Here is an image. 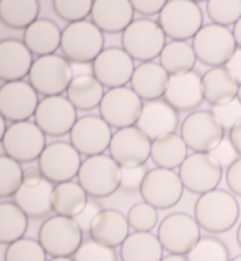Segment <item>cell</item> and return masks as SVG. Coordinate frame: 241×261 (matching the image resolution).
Listing matches in <instances>:
<instances>
[{
    "label": "cell",
    "instance_id": "cell-1",
    "mask_svg": "<svg viewBox=\"0 0 241 261\" xmlns=\"http://www.w3.org/2000/svg\"><path fill=\"white\" fill-rule=\"evenodd\" d=\"M239 217V204L235 196L223 191L214 190L202 194L196 201L194 219L200 228L208 233H225L231 230Z\"/></svg>",
    "mask_w": 241,
    "mask_h": 261
},
{
    "label": "cell",
    "instance_id": "cell-2",
    "mask_svg": "<svg viewBox=\"0 0 241 261\" xmlns=\"http://www.w3.org/2000/svg\"><path fill=\"white\" fill-rule=\"evenodd\" d=\"M61 49L72 64H93L104 51V35L90 20L72 23L62 30Z\"/></svg>",
    "mask_w": 241,
    "mask_h": 261
},
{
    "label": "cell",
    "instance_id": "cell-3",
    "mask_svg": "<svg viewBox=\"0 0 241 261\" xmlns=\"http://www.w3.org/2000/svg\"><path fill=\"white\" fill-rule=\"evenodd\" d=\"M120 43L134 61H139L140 64L154 62L166 46V35L158 21L139 18L134 20L131 27L123 33Z\"/></svg>",
    "mask_w": 241,
    "mask_h": 261
},
{
    "label": "cell",
    "instance_id": "cell-4",
    "mask_svg": "<svg viewBox=\"0 0 241 261\" xmlns=\"http://www.w3.org/2000/svg\"><path fill=\"white\" fill-rule=\"evenodd\" d=\"M38 242L52 258L74 256L83 243V232L75 219L54 216L46 219L39 227Z\"/></svg>",
    "mask_w": 241,
    "mask_h": 261
},
{
    "label": "cell",
    "instance_id": "cell-5",
    "mask_svg": "<svg viewBox=\"0 0 241 261\" xmlns=\"http://www.w3.org/2000/svg\"><path fill=\"white\" fill-rule=\"evenodd\" d=\"M77 178L90 198H109L120 190V167L114 159L104 153L86 157Z\"/></svg>",
    "mask_w": 241,
    "mask_h": 261
},
{
    "label": "cell",
    "instance_id": "cell-6",
    "mask_svg": "<svg viewBox=\"0 0 241 261\" xmlns=\"http://www.w3.org/2000/svg\"><path fill=\"white\" fill-rule=\"evenodd\" d=\"M204 15L197 2L191 0H171L166 2L158 15V24L163 33L174 41L194 39L204 27Z\"/></svg>",
    "mask_w": 241,
    "mask_h": 261
},
{
    "label": "cell",
    "instance_id": "cell-7",
    "mask_svg": "<svg viewBox=\"0 0 241 261\" xmlns=\"http://www.w3.org/2000/svg\"><path fill=\"white\" fill-rule=\"evenodd\" d=\"M192 49L202 64L210 65V67H222V65H227L238 47L230 28L208 23L204 24L192 39Z\"/></svg>",
    "mask_w": 241,
    "mask_h": 261
},
{
    "label": "cell",
    "instance_id": "cell-8",
    "mask_svg": "<svg viewBox=\"0 0 241 261\" xmlns=\"http://www.w3.org/2000/svg\"><path fill=\"white\" fill-rule=\"evenodd\" d=\"M55 186L49 179L44 178L39 168L25 170V178L17 194L13 196V202L31 219L47 217L52 211Z\"/></svg>",
    "mask_w": 241,
    "mask_h": 261
},
{
    "label": "cell",
    "instance_id": "cell-9",
    "mask_svg": "<svg viewBox=\"0 0 241 261\" xmlns=\"http://www.w3.org/2000/svg\"><path fill=\"white\" fill-rule=\"evenodd\" d=\"M29 84L38 93L46 96H59L67 92L70 82L74 80L72 64L66 57L51 54L38 57L29 72Z\"/></svg>",
    "mask_w": 241,
    "mask_h": 261
},
{
    "label": "cell",
    "instance_id": "cell-10",
    "mask_svg": "<svg viewBox=\"0 0 241 261\" xmlns=\"http://www.w3.org/2000/svg\"><path fill=\"white\" fill-rule=\"evenodd\" d=\"M46 147V134L31 121L12 122L2 137L4 155L20 163L39 160Z\"/></svg>",
    "mask_w": 241,
    "mask_h": 261
},
{
    "label": "cell",
    "instance_id": "cell-11",
    "mask_svg": "<svg viewBox=\"0 0 241 261\" xmlns=\"http://www.w3.org/2000/svg\"><path fill=\"white\" fill-rule=\"evenodd\" d=\"M157 237L170 255H188L200 240V227L192 216L174 212L158 224Z\"/></svg>",
    "mask_w": 241,
    "mask_h": 261
},
{
    "label": "cell",
    "instance_id": "cell-12",
    "mask_svg": "<svg viewBox=\"0 0 241 261\" xmlns=\"http://www.w3.org/2000/svg\"><path fill=\"white\" fill-rule=\"evenodd\" d=\"M225 129L212 111H194L183 121L181 137L194 153H208L223 142Z\"/></svg>",
    "mask_w": 241,
    "mask_h": 261
},
{
    "label": "cell",
    "instance_id": "cell-13",
    "mask_svg": "<svg viewBox=\"0 0 241 261\" xmlns=\"http://www.w3.org/2000/svg\"><path fill=\"white\" fill-rule=\"evenodd\" d=\"M143 110L142 98L129 87L112 88L104 93L100 105V116L111 127L124 129L137 126Z\"/></svg>",
    "mask_w": 241,
    "mask_h": 261
},
{
    "label": "cell",
    "instance_id": "cell-14",
    "mask_svg": "<svg viewBox=\"0 0 241 261\" xmlns=\"http://www.w3.org/2000/svg\"><path fill=\"white\" fill-rule=\"evenodd\" d=\"M80 152L69 142H52L38 160V168L54 185L72 181L82 167Z\"/></svg>",
    "mask_w": 241,
    "mask_h": 261
},
{
    "label": "cell",
    "instance_id": "cell-15",
    "mask_svg": "<svg viewBox=\"0 0 241 261\" xmlns=\"http://www.w3.org/2000/svg\"><path fill=\"white\" fill-rule=\"evenodd\" d=\"M184 186L179 175L173 170L154 168L143 179L140 196L155 209H171L183 198Z\"/></svg>",
    "mask_w": 241,
    "mask_h": 261
},
{
    "label": "cell",
    "instance_id": "cell-16",
    "mask_svg": "<svg viewBox=\"0 0 241 261\" xmlns=\"http://www.w3.org/2000/svg\"><path fill=\"white\" fill-rule=\"evenodd\" d=\"M78 121L77 108L66 96H46L39 101L35 114V122L46 136L62 137L70 134Z\"/></svg>",
    "mask_w": 241,
    "mask_h": 261
},
{
    "label": "cell",
    "instance_id": "cell-17",
    "mask_svg": "<svg viewBox=\"0 0 241 261\" xmlns=\"http://www.w3.org/2000/svg\"><path fill=\"white\" fill-rule=\"evenodd\" d=\"M223 170L208 153H191L179 167V178L184 190L202 196L217 190L222 181Z\"/></svg>",
    "mask_w": 241,
    "mask_h": 261
},
{
    "label": "cell",
    "instance_id": "cell-18",
    "mask_svg": "<svg viewBox=\"0 0 241 261\" xmlns=\"http://www.w3.org/2000/svg\"><path fill=\"white\" fill-rule=\"evenodd\" d=\"M109 153L120 168L142 167L152 155V141L137 126L117 129L112 134Z\"/></svg>",
    "mask_w": 241,
    "mask_h": 261
},
{
    "label": "cell",
    "instance_id": "cell-19",
    "mask_svg": "<svg viewBox=\"0 0 241 261\" xmlns=\"http://www.w3.org/2000/svg\"><path fill=\"white\" fill-rule=\"evenodd\" d=\"M69 136L70 144L80 152V155L86 157L103 155L104 150H109L112 139L111 126L101 116H93V114L78 118Z\"/></svg>",
    "mask_w": 241,
    "mask_h": 261
},
{
    "label": "cell",
    "instance_id": "cell-20",
    "mask_svg": "<svg viewBox=\"0 0 241 261\" xmlns=\"http://www.w3.org/2000/svg\"><path fill=\"white\" fill-rule=\"evenodd\" d=\"M39 106L38 92L28 82H9L0 90V113L5 121L23 122L36 114Z\"/></svg>",
    "mask_w": 241,
    "mask_h": 261
},
{
    "label": "cell",
    "instance_id": "cell-21",
    "mask_svg": "<svg viewBox=\"0 0 241 261\" xmlns=\"http://www.w3.org/2000/svg\"><path fill=\"white\" fill-rule=\"evenodd\" d=\"M93 75L100 80L103 87L120 88L132 80L135 72L134 59L123 47H108L96 57L92 64Z\"/></svg>",
    "mask_w": 241,
    "mask_h": 261
},
{
    "label": "cell",
    "instance_id": "cell-22",
    "mask_svg": "<svg viewBox=\"0 0 241 261\" xmlns=\"http://www.w3.org/2000/svg\"><path fill=\"white\" fill-rule=\"evenodd\" d=\"M137 127L152 142L160 137L174 134L179 127V114L166 100H154L143 103Z\"/></svg>",
    "mask_w": 241,
    "mask_h": 261
},
{
    "label": "cell",
    "instance_id": "cell-23",
    "mask_svg": "<svg viewBox=\"0 0 241 261\" xmlns=\"http://www.w3.org/2000/svg\"><path fill=\"white\" fill-rule=\"evenodd\" d=\"M165 100L176 111H192L199 108L204 101L202 75L197 70L170 75Z\"/></svg>",
    "mask_w": 241,
    "mask_h": 261
},
{
    "label": "cell",
    "instance_id": "cell-24",
    "mask_svg": "<svg viewBox=\"0 0 241 261\" xmlns=\"http://www.w3.org/2000/svg\"><path fill=\"white\" fill-rule=\"evenodd\" d=\"M33 64V54L23 41L9 38L0 43V79L5 84L20 82L29 75Z\"/></svg>",
    "mask_w": 241,
    "mask_h": 261
},
{
    "label": "cell",
    "instance_id": "cell-25",
    "mask_svg": "<svg viewBox=\"0 0 241 261\" xmlns=\"http://www.w3.org/2000/svg\"><path fill=\"white\" fill-rule=\"evenodd\" d=\"M134 8L126 0H96L93 2L92 21L103 33H124L134 21Z\"/></svg>",
    "mask_w": 241,
    "mask_h": 261
},
{
    "label": "cell",
    "instance_id": "cell-26",
    "mask_svg": "<svg viewBox=\"0 0 241 261\" xmlns=\"http://www.w3.org/2000/svg\"><path fill=\"white\" fill-rule=\"evenodd\" d=\"M168 82H170V73L162 65L155 61L143 62L139 67H135L131 80V88L142 100L154 101L162 100V96H165Z\"/></svg>",
    "mask_w": 241,
    "mask_h": 261
},
{
    "label": "cell",
    "instance_id": "cell-27",
    "mask_svg": "<svg viewBox=\"0 0 241 261\" xmlns=\"http://www.w3.org/2000/svg\"><path fill=\"white\" fill-rule=\"evenodd\" d=\"M129 220L116 209H104L101 214L95 219L90 228L92 240H96L111 248L120 247L129 237Z\"/></svg>",
    "mask_w": 241,
    "mask_h": 261
},
{
    "label": "cell",
    "instance_id": "cell-28",
    "mask_svg": "<svg viewBox=\"0 0 241 261\" xmlns=\"http://www.w3.org/2000/svg\"><path fill=\"white\" fill-rule=\"evenodd\" d=\"M62 31L61 28L49 18H39L28 30L23 33V43L39 57L51 56L61 47Z\"/></svg>",
    "mask_w": 241,
    "mask_h": 261
},
{
    "label": "cell",
    "instance_id": "cell-29",
    "mask_svg": "<svg viewBox=\"0 0 241 261\" xmlns=\"http://www.w3.org/2000/svg\"><path fill=\"white\" fill-rule=\"evenodd\" d=\"M239 84L225 67H214L202 75L204 100L219 106L236 100Z\"/></svg>",
    "mask_w": 241,
    "mask_h": 261
},
{
    "label": "cell",
    "instance_id": "cell-30",
    "mask_svg": "<svg viewBox=\"0 0 241 261\" xmlns=\"http://www.w3.org/2000/svg\"><path fill=\"white\" fill-rule=\"evenodd\" d=\"M120 261H162L163 247L150 232H134L120 245Z\"/></svg>",
    "mask_w": 241,
    "mask_h": 261
},
{
    "label": "cell",
    "instance_id": "cell-31",
    "mask_svg": "<svg viewBox=\"0 0 241 261\" xmlns=\"http://www.w3.org/2000/svg\"><path fill=\"white\" fill-rule=\"evenodd\" d=\"M69 101L80 111H92L100 108V105L104 98V90L100 80L93 73L88 75L74 77L67 90Z\"/></svg>",
    "mask_w": 241,
    "mask_h": 261
},
{
    "label": "cell",
    "instance_id": "cell-32",
    "mask_svg": "<svg viewBox=\"0 0 241 261\" xmlns=\"http://www.w3.org/2000/svg\"><path fill=\"white\" fill-rule=\"evenodd\" d=\"M150 159L158 168L174 170L183 165L188 159V145L178 134H170L160 137L152 142V155Z\"/></svg>",
    "mask_w": 241,
    "mask_h": 261
},
{
    "label": "cell",
    "instance_id": "cell-33",
    "mask_svg": "<svg viewBox=\"0 0 241 261\" xmlns=\"http://www.w3.org/2000/svg\"><path fill=\"white\" fill-rule=\"evenodd\" d=\"M88 199L90 198H88L86 191L78 183L66 181L55 185L52 211L55 212V216L74 219L85 209Z\"/></svg>",
    "mask_w": 241,
    "mask_h": 261
},
{
    "label": "cell",
    "instance_id": "cell-34",
    "mask_svg": "<svg viewBox=\"0 0 241 261\" xmlns=\"http://www.w3.org/2000/svg\"><path fill=\"white\" fill-rule=\"evenodd\" d=\"M39 2L36 0H4L0 2V18L12 30H28L38 21Z\"/></svg>",
    "mask_w": 241,
    "mask_h": 261
},
{
    "label": "cell",
    "instance_id": "cell-35",
    "mask_svg": "<svg viewBox=\"0 0 241 261\" xmlns=\"http://www.w3.org/2000/svg\"><path fill=\"white\" fill-rule=\"evenodd\" d=\"M196 61L197 57L194 49L186 41H171V43H166L165 49L160 54V65L170 75H178V73H186L194 70Z\"/></svg>",
    "mask_w": 241,
    "mask_h": 261
},
{
    "label": "cell",
    "instance_id": "cell-36",
    "mask_svg": "<svg viewBox=\"0 0 241 261\" xmlns=\"http://www.w3.org/2000/svg\"><path fill=\"white\" fill-rule=\"evenodd\" d=\"M28 230V216L15 202H2L0 206V242L10 245L23 239Z\"/></svg>",
    "mask_w": 241,
    "mask_h": 261
},
{
    "label": "cell",
    "instance_id": "cell-37",
    "mask_svg": "<svg viewBox=\"0 0 241 261\" xmlns=\"http://www.w3.org/2000/svg\"><path fill=\"white\" fill-rule=\"evenodd\" d=\"M25 178V170L21 163L7 155L0 157V198H10L20 190Z\"/></svg>",
    "mask_w": 241,
    "mask_h": 261
},
{
    "label": "cell",
    "instance_id": "cell-38",
    "mask_svg": "<svg viewBox=\"0 0 241 261\" xmlns=\"http://www.w3.org/2000/svg\"><path fill=\"white\" fill-rule=\"evenodd\" d=\"M186 256L189 261H230V251L217 237H200Z\"/></svg>",
    "mask_w": 241,
    "mask_h": 261
},
{
    "label": "cell",
    "instance_id": "cell-39",
    "mask_svg": "<svg viewBox=\"0 0 241 261\" xmlns=\"http://www.w3.org/2000/svg\"><path fill=\"white\" fill-rule=\"evenodd\" d=\"M208 18L220 27H235L241 18V0H210L205 5Z\"/></svg>",
    "mask_w": 241,
    "mask_h": 261
},
{
    "label": "cell",
    "instance_id": "cell-40",
    "mask_svg": "<svg viewBox=\"0 0 241 261\" xmlns=\"http://www.w3.org/2000/svg\"><path fill=\"white\" fill-rule=\"evenodd\" d=\"M46 255L47 253L38 240L23 237V239L7 245L4 261H47Z\"/></svg>",
    "mask_w": 241,
    "mask_h": 261
},
{
    "label": "cell",
    "instance_id": "cell-41",
    "mask_svg": "<svg viewBox=\"0 0 241 261\" xmlns=\"http://www.w3.org/2000/svg\"><path fill=\"white\" fill-rule=\"evenodd\" d=\"M52 8L61 20L69 24L85 21L88 15H92L93 2L90 0H55L52 2Z\"/></svg>",
    "mask_w": 241,
    "mask_h": 261
},
{
    "label": "cell",
    "instance_id": "cell-42",
    "mask_svg": "<svg viewBox=\"0 0 241 261\" xmlns=\"http://www.w3.org/2000/svg\"><path fill=\"white\" fill-rule=\"evenodd\" d=\"M129 225L135 232H150L158 225V209L148 202H137L127 212Z\"/></svg>",
    "mask_w": 241,
    "mask_h": 261
},
{
    "label": "cell",
    "instance_id": "cell-43",
    "mask_svg": "<svg viewBox=\"0 0 241 261\" xmlns=\"http://www.w3.org/2000/svg\"><path fill=\"white\" fill-rule=\"evenodd\" d=\"M75 261H117V253L114 248L103 245L96 240H86L80 245L74 255Z\"/></svg>",
    "mask_w": 241,
    "mask_h": 261
},
{
    "label": "cell",
    "instance_id": "cell-44",
    "mask_svg": "<svg viewBox=\"0 0 241 261\" xmlns=\"http://www.w3.org/2000/svg\"><path fill=\"white\" fill-rule=\"evenodd\" d=\"M212 113L220 121L225 133H231V129L241 121V103L238 100H233L225 105L212 106Z\"/></svg>",
    "mask_w": 241,
    "mask_h": 261
},
{
    "label": "cell",
    "instance_id": "cell-45",
    "mask_svg": "<svg viewBox=\"0 0 241 261\" xmlns=\"http://www.w3.org/2000/svg\"><path fill=\"white\" fill-rule=\"evenodd\" d=\"M147 173H148V170L145 168V165L120 168V190H124L126 193L140 191Z\"/></svg>",
    "mask_w": 241,
    "mask_h": 261
},
{
    "label": "cell",
    "instance_id": "cell-46",
    "mask_svg": "<svg viewBox=\"0 0 241 261\" xmlns=\"http://www.w3.org/2000/svg\"><path fill=\"white\" fill-rule=\"evenodd\" d=\"M208 155H210V159L215 163H219L222 170H228L238 160V152L235 150V147L231 145L230 141H223L212 152H208Z\"/></svg>",
    "mask_w": 241,
    "mask_h": 261
},
{
    "label": "cell",
    "instance_id": "cell-47",
    "mask_svg": "<svg viewBox=\"0 0 241 261\" xmlns=\"http://www.w3.org/2000/svg\"><path fill=\"white\" fill-rule=\"evenodd\" d=\"M103 206H101V202L100 201H96V199H88L86 202V206L85 209L80 212V214L75 219V222L80 225V228H82V232L83 233H90V228H92V224L95 222V219L98 217L101 212H103Z\"/></svg>",
    "mask_w": 241,
    "mask_h": 261
},
{
    "label": "cell",
    "instance_id": "cell-48",
    "mask_svg": "<svg viewBox=\"0 0 241 261\" xmlns=\"http://www.w3.org/2000/svg\"><path fill=\"white\" fill-rule=\"evenodd\" d=\"M132 8L134 12H137L140 15H160V12L163 10V7L166 2L163 0H132Z\"/></svg>",
    "mask_w": 241,
    "mask_h": 261
},
{
    "label": "cell",
    "instance_id": "cell-49",
    "mask_svg": "<svg viewBox=\"0 0 241 261\" xmlns=\"http://www.w3.org/2000/svg\"><path fill=\"white\" fill-rule=\"evenodd\" d=\"M227 186L230 188L231 194H236L241 198V159H238L227 170Z\"/></svg>",
    "mask_w": 241,
    "mask_h": 261
},
{
    "label": "cell",
    "instance_id": "cell-50",
    "mask_svg": "<svg viewBox=\"0 0 241 261\" xmlns=\"http://www.w3.org/2000/svg\"><path fill=\"white\" fill-rule=\"evenodd\" d=\"M225 69L235 77V80L238 82V84H241V49H236V53L233 54V57L227 62Z\"/></svg>",
    "mask_w": 241,
    "mask_h": 261
},
{
    "label": "cell",
    "instance_id": "cell-51",
    "mask_svg": "<svg viewBox=\"0 0 241 261\" xmlns=\"http://www.w3.org/2000/svg\"><path fill=\"white\" fill-rule=\"evenodd\" d=\"M230 142L231 145L235 147V150L238 152V155H241V121L238 122V124L231 129L230 133Z\"/></svg>",
    "mask_w": 241,
    "mask_h": 261
},
{
    "label": "cell",
    "instance_id": "cell-52",
    "mask_svg": "<svg viewBox=\"0 0 241 261\" xmlns=\"http://www.w3.org/2000/svg\"><path fill=\"white\" fill-rule=\"evenodd\" d=\"M72 72H74V77L88 75V73H93V67L88 64H72Z\"/></svg>",
    "mask_w": 241,
    "mask_h": 261
},
{
    "label": "cell",
    "instance_id": "cell-53",
    "mask_svg": "<svg viewBox=\"0 0 241 261\" xmlns=\"http://www.w3.org/2000/svg\"><path fill=\"white\" fill-rule=\"evenodd\" d=\"M233 36H235V41H236V47L241 49V18L238 20L235 27H233Z\"/></svg>",
    "mask_w": 241,
    "mask_h": 261
},
{
    "label": "cell",
    "instance_id": "cell-54",
    "mask_svg": "<svg viewBox=\"0 0 241 261\" xmlns=\"http://www.w3.org/2000/svg\"><path fill=\"white\" fill-rule=\"evenodd\" d=\"M162 261H189L186 255H168Z\"/></svg>",
    "mask_w": 241,
    "mask_h": 261
},
{
    "label": "cell",
    "instance_id": "cell-55",
    "mask_svg": "<svg viewBox=\"0 0 241 261\" xmlns=\"http://www.w3.org/2000/svg\"><path fill=\"white\" fill-rule=\"evenodd\" d=\"M7 129H9V127H7V124H5V119L2 118V121H0V134H2V137L5 136Z\"/></svg>",
    "mask_w": 241,
    "mask_h": 261
},
{
    "label": "cell",
    "instance_id": "cell-56",
    "mask_svg": "<svg viewBox=\"0 0 241 261\" xmlns=\"http://www.w3.org/2000/svg\"><path fill=\"white\" fill-rule=\"evenodd\" d=\"M49 261H75L72 256H64V258H51Z\"/></svg>",
    "mask_w": 241,
    "mask_h": 261
},
{
    "label": "cell",
    "instance_id": "cell-57",
    "mask_svg": "<svg viewBox=\"0 0 241 261\" xmlns=\"http://www.w3.org/2000/svg\"><path fill=\"white\" fill-rule=\"evenodd\" d=\"M236 242H238L239 248H241V224L238 225V230H236Z\"/></svg>",
    "mask_w": 241,
    "mask_h": 261
},
{
    "label": "cell",
    "instance_id": "cell-58",
    "mask_svg": "<svg viewBox=\"0 0 241 261\" xmlns=\"http://www.w3.org/2000/svg\"><path fill=\"white\" fill-rule=\"evenodd\" d=\"M236 100L241 103V84H239V88H238V95H236Z\"/></svg>",
    "mask_w": 241,
    "mask_h": 261
},
{
    "label": "cell",
    "instance_id": "cell-59",
    "mask_svg": "<svg viewBox=\"0 0 241 261\" xmlns=\"http://www.w3.org/2000/svg\"><path fill=\"white\" fill-rule=\"evenodd\" d=\"M230 261H241V255L235 256V258H233V259H230Z\"/></svg>",
    "mask_w": 241,
    "mask_h": 261
}]
</instances>
